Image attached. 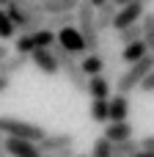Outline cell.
Returning a JSON list of instances; mask_svg holds the SVG:
<instances>
[{
	"instance_id": "obj_24",
	"label": "cell",
	"mask_w": 154,
	"mask_h": 157,
	"mask_svg": "<svg viewBox=\"0 0 154 157\" xmlns=\"http://www.w3.org/2000/svg\"><path fill=\"white\" fill-rule=\"evenodd\" d=\"M141 91H146V94H154V72L146 77V83L141 86Z\"/></svg>"
},
{
	"instance_id": "obj_30",
	"label": "cell",
	"mask_w": 154,
	"mask_h": 157,
	"mask_svg": "<svg viewBox=\"0 0 154 157\" xmlns=\"http://www.w3.org/2000/svg\"><path fill=\"white\" fill-rule=\"evenodd\" d=\"M44 157H55V155H44Z\"/></svg>"
},
{
	"instance_id": "obj_28",
	"label": "cell",
	"mask_w": 154,
	"mask_h": 157,
	"mask_svg": "<svg viewBox=\"0 0 154 157\" xmlns=\"http://www.w3.org/2000/svg\"><path fill=\"white\" fill-rule=\"evenodd\" d=\"M132 157H154V152H146V149H141L138 155H132Z\"/></svg>"
},
{
	"instance_id": "obj_3",
	"label": "cell",
	"mask_w": 154,
	"mask_h": 157,
	"mask_svg": "<svg viewBox=\"0 0 154 157\" xmlns=\"http://www.w3.org/2000/svg\"><path fill=\"white\" fill-rule=\"evenodd\" d=\"M52 52H55V61H58V66H61V72L66 75V80L80 91V94H88V75L83 72V63H77V58L72 55V52H66L61 44H55L52 47Z\"/></svg>"
},
{
	"instance_id": "obj_17",
	"label": "cell",
	"mask_w": 154,
	"mask_h": 157,
	"mask_svg": "<svg viewBox=\"0 0 154 157\" xmlns=\"http://www.w3.org/2000/svg\"><path fill=\"white\" fill-rule=\"evenodd\" d=\"M88 116H91V121H99V124H110V102H102V99H91V105H88Z\"/></svg>"
},
{
	"instance_id": "obj_18",
	"label": "cell",
	"mask_w": 154,
	"mask_h": 157,
	"mask_svg": "<svg viewBox=\"0 0 154 157\" xmlns=\"http://www.w3.org/2000/svg\"><path fill=\"white\" fill-rule=\"evenodd\" d=\"M83 72L88 75V80L91 77H99L102 72H105V61H102V55L96 52V55H85V61H83Z\"/></svg>"
},
{
	"instance_id": "obj_19",
	"label": "cell",
	"mask_w": 154,
	"mask_h": 157,
	"mask_svg": "<svg viewBox=\"0 0 154 157\" xmlns=\"http://www.w3.org/2000/svg\"><path fill=\"white\" fill-rule=\"evenodd\" d=\"M19 30H17V25L11 22V17H8V11H6V6H0V41H8V39H14Z\"/></svg>"
},
{
	"instance_id": "obj_10",
	"label": "cell",
	"mask_w": 154,
	"mask_h": 157,
	"mask_svg": "<svg viewBox=\"0 0 154 157\" xmlns=\"http://www.w3.org/2000/svg\"><path fill=\"white\" fill-rule=\"evenodd\" d=\"M77 0H41V11L44 17H63V14H74L77 11Z\"/></svg>"
},
{
	"instance_id": "obj_6",
	"label": "cell",
	"mask_w": 154,
	"mask_h": 157,
	"mask_svg": "<svg viewBox=\"0 0 154 157\" xmlns=\"http://www.w3.org/2000/svg\"><path fill=\"white\" fill-rule=\"evenodd\" d=\"M41 155H61L66 149H74V135L72 132H47V138L39 144Z\"/></svg>"
},
{
	"instance_id": "obj_4",
	"label": "cell",
	"mask_w": 154,
	"mask_h": 157,
	"mask_svg": "<svg viewBox=\"0 0 154 157\" xmlns=\"http://www.w3.org/2000/svg\"><path fill=\"white\" fill-rule=\"evenodd\" d=\"M152 72H154V55H149V58H143L141 63H135V66H130L127 72H121V75H118V80H116V91L127 97L130 91L141 88Z\"/></svg>"
},
{
	"instance_id": "obj_25",
	"label": "cell",
	"mask_w": 154,
	"mask_h": 157,
	"mask_svg": "<svg viewBox=\"0 0 154 157\" xmlns=\"http://www.w3.org/2000/svg\"><path fill=\"white\" fill-rule=\"evenodd\" d=\"M141 149H146V152H154V135H146V138L141 141Z\"/></svg>"
},
{
	"instance_id": "obj_1",
	"label": "cell",
	"mask_w": 154,
	"mask_h": 157,
	"mask_svg": "<svg viewBox=\"0 0 154 157\" xmlns=\"http://www.w3.org/2000/svg\"><path fill=\"white\" fill-rule=\"evenodd\" d=\"M77 30H80V36H83V41H85L88 55H96V52L102 50V33H99V28H96V8H94L88 0H83V3L77 6Z\"/></svg>"
},
{
	"instance_id": "obj_20",
	"label": "cell",
	"mask_w": 154,
	"mask_h": 157,
	"mask_svg": "<svg viewBox=\"0 0 154 157\" xmlns=\"http://www.w3.org/2000/svg\"><path fill=\"white\" fill-rule=\"evenodd\" d=\"M141 28H143V44L154 55V11H146V17L141 19Z\"/></svg>"
},
{
	"instance_id": "obj_29",
	"label": "cell",
	"mask_w": 154,
	"mask_h": 157,
	"mask_svg": "<svg viewBox=\"0 0 154 157\" xmlns=\"http://www.w3.org/2000/svg\"><path fill=\"white\" fill-rule=\"evenodd\" d=\"M77 157H91V155H77Z\"/></svg>"
},
{
	"instance_id": "obj_22",
	"label": "cell",
	"mask_w": 154,
	"mask_h": 157,
	"mask_svg": "<svg viewBox=\"0 0 154 157\" xmlns=\"http://www.w3.org/2000/svg\"><path fill=\"white\" fill-rule=\"evenodd\" d=\"M91 157H116V152H113V144L102 135V138H96L94 141V149H91Z\"/></svg>"
},
{
	"instance_id": "obj_2",
	"label": "cell",
	"mask_w": 154,
	"mask_h": 157,
	"mask_svg": "<svg viewBox=\"0 0 154 157\" xmlns=\"http://www.w3.org/2000/svg\"><path fill=\"white\" fill-rule=\"evenodd\" d=\"M0 135L6 138H17V141H28V144H41L47 138L44 127L33 124V121H22L14 116H0Z\"/></svg>"
},
{
	"instance_id": "obj_11",
	"label": "cell",
	"mask_w": 154,
	"mask_h": 157,
	"mask_svg": "<svg viewBox=\"0 0 154 157\" xmlns=\"http://www.w3.org/2000/svg\"><path fill=\"white\" fill-rule=\"evenodd\" d=\"M116 17H118V3H116V0H105V3L96 8V28H99V33L107 30V28H113Z\"/></svg>"
},
{
	"instance_id": "obj_15",
	"label": "cell",
	"mask_w": 154,
	"mask_h": 157,
	"mask_svg": "<svg viewBox=\"0 0 154 157\" xmlns=\"http://www.w3.org/2000/svg\"><path fill=\"white\" fill-rule=\"evenodd\" d=\"M152 52H149V47L143 44V41H135V44H130V47H124L121 50V61L124 63H130V66H135V63H141L143 58H149Z\"/></svg>"
},
{
	"instance_id": "obj_14",
	"label": "cell",
	"mask_w": 154,
	"mask_h": 157,
	"mask_svg": "<svg viewBox=\"0 0 154 157\" xmlns=\"http://www.w3.org/2000/svg\"><path fill=\"white\" fill-rule=\"evenodd\" d=\"M28 55H8L6 61H0V77H6V80H11L17 72H22L25 66H28Z\"/></svg>"
},
{
	"instance_id": "obj_27",
	"label": "cell",
	"mask_w": 154,
	"mask_h": 157,
	"mask_svg": "<svg viewBox=\"0 0 154 157\" xmlns=\"http://www.w3.org/2000/svg\"><path fill=\"white\" fill-rule=\"evenodd\" d=\"M8 86H11V80H6V77H0V94H3V91H6Z\"/></svg>"
},
{
	"instance_id": "obj_21",
	"label": "cell",
	"mask_w": 154,
	"mask_h": 157,
	"mask_svg": "<svg viewBox=\"0 0 154 157\" xmlns=\"http://www.w3.org/2000/svg\"><path fill=\"white\" fill-rule=\"evenodd\" d=\"M118 41H121L124 47H130V44H135V41H143V28H141V25H132V28L121 30V33H118Z\"/></svg>"
},
{
	"instance_id": "obj_26",
	"label": "cell",
	"mask_w": 154,
	"mask_h": 157,
	"mask_svg": "<svg viewBox=\"0 0 154 157\" xmlns=\"http://www.w3.org/2000/svg\"><path fill=\"white\" fill-rule=\"evenodd\" d=\"M8 58V44H0V61Z\"/></svg>"
},
{
	"instance_id": "obj_13",
	"label": "cell",
	"mask_w": 154,
	"mask_h": 157,
	"mask_svg": "<svg viewBox=\"0 0 154 157\" xmlns=\"http://www.w3.org/2000/svg\"><path fill=\"white\" fill-rule=\"evenodd\" d=\"M135 130H132V124L130 121H121V124H107V130H105V138L116 146V144H124V141H132L135 135H132Z\"/></svg>"
},
{
	"instance_id": "obj_12",
	"label": "cell",
	"mask_w": 154,
	"mask_h": 157,
	"mask_svg": "<svg viewBox=\"0 0 154 157\" xmlns=\"http://www.w3.org/2000/svg\"><path fill=\"white\" fill-rule=\"evenodd\" d=\"M130 116V99L124 94H113L110 97V124H121Z\"/></svg>"
},
{
	"instance_id": "obj_8",
	"label": "cell",
	"mask_w": 154,
	"mask_h": 157,
	"mask_svg": "<svg viewBox=\"0 0 154 157\" xmlns=\"http://www.w3.org/2000/svg\"><path fill=\"white\" fill-rule=\"evenodd\" d=\"M30 61H33V66H36L41 75H58V72H61V66H58L52 50H36V52L30 55Z\"/></svg>"
},
{
	"instance_id": "obj_16",
	"label": "cell",
	"mask_w": 154,
	"mask_h": 157,
	"mask_svg": "<svg viewBox=\"0 0 154 157\" xmlns=\"http://www.w3.org/2000/svg\"><path fill=\"white\" fill-rule=\"evenodd\" d=\"M88 97H91V99H102V102H110V80H107L105 75L91 77V83H88Z\"/></svg>"
},
{
	"instance_id": "obj_7",
	"label": "cell",
	"mask_w": 154,
	"mask_h": 157,
	"mask_svg": "<svg viewBox=\"0 0 154 157\" xmlns=\"http://www.w3.org/2000/svg\"><path fill=\"white\" fill-rule=\"evenodd\" d=\"M58 44H61L66 52H72V55H83V52L88 55V50H85V41H83V36H80L77 25L58 30Z\"/></svg>"
},
{
	"instance_id": "obj_23",
	"label": "cell",
	"mask_w": 154,
	"mask_h": 157,
	"mask_svg": "<svg viewBox=\"0 0 154 157\" xmlns=\"http://www.w3.org/2000/svg\"><path fill=\"white\" fill-rule=\"evenodd\" d=\"M99 55H102V61H105V69H113L118 61H121V55H116V52H110V50H99Z\"/></svg>"
},
{
	"instance_id": "obj_9",
	"label": "cell",
	"mask_w": 154,
	"mask_h": 157,
	"mask_svg": "<svg viewBox=\"0 0 154 157\" xmlns=\"http://www.w3.org/2000/svg\"><path fill=\"white\" fill-rule=\"evenodd\" d=\"M6 152L8 157H44L39 144H28V141H17V138H6Z\"/></svg>"
},
{
	"instance_id": "obj_5",
	"label": "cell",
	"mask_w": 154,
	"mask_h": 157,
	"mask_svg": "<svg viewBox=\"0 0 154 157\" xmlns=\"http://www.w3.org/2000/svg\"><path fill=\"white\" fill-rule=\"evenodd\" d=\"M146 11L149 8H146L143 0H118V17L113 22V30L121 33V30H127L132 25H141V19L146 17Z\"/></svg>"
}]
</instances>
